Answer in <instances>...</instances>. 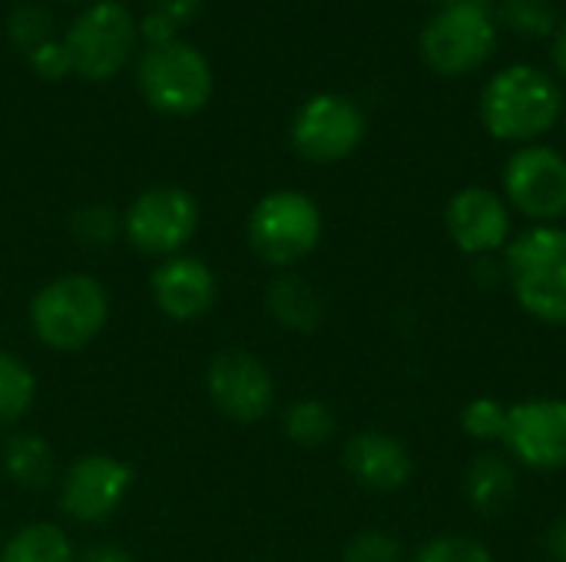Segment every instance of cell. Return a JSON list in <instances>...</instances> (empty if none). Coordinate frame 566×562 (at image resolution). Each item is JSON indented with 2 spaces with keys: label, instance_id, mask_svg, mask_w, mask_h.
Wrapping results in <instances>:
<instances>
[{
  "label": "cell",
  "instance_id": "8",
  "mask_svg": "<svg viewBox=\"0 0 566 562\" xmlns=\"http://www.w3.org/2000/svg\"><path fill=\"white\" fill-rule=\"evenodd\" d=\"M196 225H199V205L186 189L176 185L146 189L123 215L126 238L146 255L179 252L196 235Z\"/></svg>",
  "mask_w": 566,
  "mask_h": 562
},
{
  "label": "cell",
  "instance_id": "2",
  "mask_svg": "<svg viewBox=\"0 0 566 562\" xmlns=\"http://www.w3.org/2000/svg\"><path fill=\"white\" fill-rule=\"evenodd\" d=\"M560 89L557 83L527 63L501 70L481 96V119L494 139L504 142H531L544 136L560 116Z\"/></svg>",
  "mask_w": 566,
  "mask_h": 562
},
{
  "label": "cell",
  "instance_id": "27",
  "mask_svg": "<svg viewBox=\"0 0 566 562\" xmlns=\"http://www.w3.org/2000/svg\"><path fill=\"white\" fill-rule=\"evenodd\" d=\"M501 17L511 30L531 33V36H544L557 23V10L551 0H504Z\"/></svg>",
  "mask_w": 566,
  "mask_h": 562
},
{
  "label": "cell",
  "instance_id": "23",
  "mask_svg": "<svg viewBox=\"0 0 566 562\" xmlns=\"http://www.w3.org/2000/svg\"><path fill=\"white\" fill-rule=\"evenodd\" d=\"M70 229H73V238H76L83 248H109V245L116 242L123 222H119V215H116L113 205L96 202V205H83V209L73 215V225H70Z\"/></svg>",
  "mask_w": 566,
  "mask_h": 562
},
{
  "label": "cell",
  "instance_id": "15",
  "mask_svg": "<svg viewBox=\"0 0 566 562\" xmlns=\"http://www.w3.org/2000/svg\"><path fill=\"white\" fill-rule=\"evenodd\" d=\"M153 301L172 321H196L216 301V275L202 258L176 255L153 272Z\"/></svg>",
  "mask_w": 566,
  "mask_h": 562
},
{
  "label": "cell",
  "instance_id": "28",
  "mask_svg": "<svg viewBox=\"0 0 566 562\" xmlns=\"http://www.w3.org/2000/svg\"><path fill=\"white\" fill-rule=\"evenodd\" d=\"M342 562H405V550L391 533L365 530L348 540Z\"/></svg>",
  "mask_w": 566,
  "mask_h": 562
},
{
  "label": "cell",
  "instance_id": "24",
  "mask_svg": "<svg viewBox=\"0 0 566 562\" xmlns=\"http://www.w3.org/2000/svg\"><path fill=\"white\" fill-rule=\"evenodd\" d=\"M10 40L27 56L33 50H40L43 43H50L53 40V17H50V10L40 7V3H20L10 13Z\"/></svg>",
  "mask_w": 566,
  "mask_h": 562
},
{
  "label": "cell",
  "instance_id": "26",
  "mask_svg": "<svg viewBox=\"0 0 566 562\" xmlns=\"http://www.w3.org/2000/svg\"><path fill=\"white\" fill-rule=\"evenodd\" d=\"M411 562H494V553L481 540L448 533V537L428 540Z\"/></svg>",
  "mask_w": 566,
  "mask_h": 562
},
{
  "label": "cell",
  "instance_id": "36",
  "mask_svg": "<svg viewBox=\"0 0 566 562\" xmlns=\"http://www.w3.org/2000/svg\"><path fill=\"white\" fill-rule=\"evenodd\" d=\"M564 123H566V119H564Z\"/></svg>",
  "mask_w": 566,
  "mask_h": 562
},
{
  "label": "cell",
  "instance_id": "19",
  "mask_svg": "<svg viewBox=\"0 0 566 562\" xmlns=\"http://www.w3.org/2000/svg\"><path fill=\"white\" fill-rule=\"evenodd\" d=\"M3 467L23 490H46L56 470L50 444L36 434H13L3 444Z\"/></svg>",
  "mask_w": 566,
  "mask_h": 562
},
{
  "label": "cell",
  "instance_id": "30",
  "mask_svg": "<svg viewBox=\"0 0 566 562\" xmlns=\"http://www.w3.org/2000/svg\"><path fill=\"white\" fill-rule=\"evenodd\" d=\"M139 33L149 40V46H159V43L176 40V23L169 17H163L159 10H149L146 20H143V26H139Z\"/></svg>",
  "mask_w": 566,
  "mask_h": 562
},
{
  "label": "cell",
  "instance_id": "3",
  "mask_svg": "<svg viewBox=\"0 0 566 562\" xmlns=\"http://www.w3.org/2000/svg\"><path fill=\"white\" fill-rule=\"evenodd\" d=\"M109 318L106 288L90 275H63L43 285L30 301L33 335L53 351L86 348Z\"/></svg>",
  "mask_w": 566,
  "mask_h": 562
},
{
  "label": "cell",
  "instance_id": "6",
  "mask_svg": "<svg viewBox=\"0 0 566 562\" xmlns=\"http://www.w3.org/2000/svg\"><path fill=\"white\" fill-rule=\"evenodd\" d=\"M494 20L484 0L448 3L421 30V56L441 76H464L494 53Z\"/></svg>",
  "mask_w": 566,
  "mask_h": 562
},
{
  "label": "cell",
  "instance_id": "5",
  "mask_svg": "<svg viewBox=\"0 0 566 562\" xmlns=\"http://www.w3.org/2000/svg\"><path fill=\"white\" fill-rule=\"evenodd\" d=\"M136 76L146 103L166 116H189L202 109L212 96L209 60L182 40L149 46L139 60Z\"/></svg>",
  "mask_w": 566,
  "mask_h": 562
},
{
  "label": "cell",
  "instance_id": "31",
  "mask_svg": "<svg viewBox=\"0 0 566 562\" xmlns=\"http://www.w3.org/2000/svg\"><path fill=\"white\" fill-rule=\"evenodd\" d=\"M199 7H202V0H156L153 3V10H159L163 17H169L176 26L179 23H189L199 13Z\"/></svg>",
  "mask_w": 566,
  "mask_h": 562
},
{
  "label": "cell",
  "instance_id": "10",
  "mask_svg": "<svg viewBox=\"0 0 566 562\" xmlns=\"http://www.w3.org/2000/svg\"><path fill=\"white\" fill-rule=\"evenodd\" d=\"M504 189L521 215L541 225H554L566 215V159L547 146L517 149L507 159Z\"/></svg>",
  "mask_w": 566,
  "mask_h": 562
},
{
  "label": "cell",
  "instance_id": "14",
  "mask_svg": "<svg viewBox=\"0 0 566 562\" xmlns=\"http://www.w3.org/2000/svg\"><path fill=\"white\" fill-rule=\"evenodd\" d=\"M444 225L451 242L474 258H488L491 252L504 248L511 242V212L507 205L481 185L461 189L448 209H444Z\"/></svg>",
  "mask_w": 566,
  "mask_h": 562
},
{
  "label": "cell",
  "instance_id": "22",
  "mask_svg": "<svg viewBox=\"0 0 566 562\" xmlns=\"http://www.w3.org/2000/svg\"><path fill=\"white\" fill-rule=\"evenodd\" d=\"M36 381L23 361L0 351V424H17L33 407Z\"/></svg>",
  "mask_w": 566,
  "mask_h": 562
},
{
  "label": "cell",
  "instance_id": "35",
  "mask_svg": "<svg viewBox=\"0 0 566 562\" xmlns=\"http://www.w3.org/2000/svg\"><path fill=\"white\" fill-rule=\"evenodd\" d=\"M441 3H461V0H441Z\"/></svg>",
  "mask_w": 566,
  "mask_h": 562
},
{
  "label": "cell",
  "instance_id": "18",
  "mask_svg": "<svg viewBox=\"0 0 566 562\" xmlns=\"http://www.w3.org/2000/svg\"><path fill=\"white\" fill-rule=\"evenodd\" d=\"M265 308L282 328L298 331V335L315 331L322 325V315H325V301H322L318 288L312 282H305L302 275H292V272L272 278V285L265 291Z\"/></svg>",
  "mask_w": 566,
  "mask_h": 562
},
{
  "label": "cell",
  "instance_id": "33",
  "mask_svg": "<svg viewBox=\"0 0 566 562\" xmlns=\"http://www.w3.org/2000/svg\"><path fill=\"white\" fill-rule=\"evenodd\" d=\"M80 562H136L126 550H119V547H93V550H86V556Z\"/></svg>",
  "mask_w": 566,
  "mask_h": 562
},
{
  "label": "cell",
  "instance_id": "16",
  "mask_svg": "<svg viewBox=\"0 0 566 562\" xmlns=\"http://www.w3.org/2000/svg\"><path fill=\"white\" fill-rule=\"evenodd\" d=\"M345 470L355 484L378 494H391L411 480L415 460L398 437L381 431H361L345 444Z\"/></svg>",
  "mask_w": 566,
  "mask_h": 562
},
{
  "label": "cell",
  "instance_id": "29",
  "mask_svg": "<svg viewBox=\"0 0 566 562\" xmlns=\"http://www.w3.org/2000/svg\"><path fill=\"white\" fill-rule=\"evenodd\" d=\"M27 60H30V66H33L43 79H60V76H66V73L73 70L66 46H63V43H56V40L43 43V46H40V50H33Z\"/></svg>",
  "mask_w": 566,
  "mask_h": 562
},
{
  "label": "cell",
  "instance_id": "20",
  "mask_svg": "<svg viewBox=\"0 0 566 562\" xmlns=\"http://www.w3.org/2000/svg\"><path fill=\"white\" fill-rule=\"evenodd\" d=\"M0 562H76V556L63 530L53 523H30L3 547Z\"/></svg>",
  "mask_w": 566,
  "mask_h": 562
},
{
  "label": "cell",
  "instance_id": "13",
  "mask_svg": "<svg viewBox=\"0 0 566 562\" xmlns=\"http://www.w3.org/2000/svg\"><path fill=\"white\" fill-rule=\"evenodd\" d=\"M133 487V470L106 454H86L70 464L63 487H60V507L76 523H103L119 510Z\"/></svg>",
  "mask_w": 566,
  "mask_h": 562
},
{
  "label": "cell",
  "instance_id": "12",
  "mask_svg": "<svg viewBox=\"0 0 566 562\" xmlns=\"http://www.w3.org/2000/svg\"><path fill=\"white\" fill-rule=\"evenodd\" d=\"M206 391H209L212 404L239 424L262 421L275 401V384H272L269 368L242 348L219 351L209 361Z\"/></svg>",
  "mask_w": 566,
  "mask_h": 562
},
{
  "label": "cell",
  "instance_id": "32",
  "mask_svg": "<svg viewBox=\"0 0 566 562\" xmlns=\"http://www.w3.org/2000/svg\"><path fill=\"white\" fill-rule=\"evenodd\" d=\"M544 550H547V560L551 562H566V513L557 517L547 533H544Z\"/></svg>",
  "mask_w": 566,
  "mask_h": 562
},
{
  "label": "cell",
  "instance_id": "21",
  "mask_svg": "<svg viewBox=\"0 0 566 562\" xmlns=\"http://www.w3.org/2000/svg\"><path fill=\"white\" fill-rule=\"evenodd\" d=\"M282 427H285V437L295 441L298 447H322L335 437V414L325 401L305 397L285 411Z\"/></svg>",
  "mask_w": 566,
  "mask_h": 562
},
{
  "label": "cell",
  "instance_id": "11",
  "mask_svg": "<svg viewBox=\"0 0 566 562\" xmlns=\"http://www.w3.org/2000/svg\"><path fill=\"white\" fill-rule=\"evenodd\" d=\"M365 136V113L338 93L312 96L292 123V142L308 162H338L358 149Z\"/></svg>",
  "mask_w": 566,
  "mask_h": 562
},
{
  "label": "cell",
  "instance_id": "25",
  "mask_svg": "<svg viewBox=\"0 0 566 562\" xmlns=\"http://www.w3.org/2000/svg\"><path fill=\"white\" fill-rule=\"evenodd\" d=\"M461 427L468 437L481 441V444H494L504 441V427H507V407L494 397H474L464 411H461Z\"/></svg>",
  "mask_w": 566,
  "mask_h": 562
},
{
  "label": "cell",
  "instance_id": "9",
  "mask_svg": "<svg viewBox=\"0 0 566 562\" xmlns=\"http://www.w3.org/2000/svg\"><path fill=\"white\" fill-rule=\"evenodd\" d=\"M527 470H564L566 467V401L527 397L507 407V427L501 441Z\"/></svg>",
  "mask_w": 566,
  "mask_h": 562
},
{
  "label": "cell",
  "instance_id": "34",
  "mask_svg": "<svg viewBox=\"0 0 566 562\" xmlns=\"http://www.w3.org/2000/svg\"><path fill=\"white\" fill-rule=\"evenodd\" d=\"M554 60H557V66L564 70V76H566V23L560 26V33H557V43H554Z\"/></svg>",
  "mask_w": 566,
  "mask_h": 562
},
{
  "label": "cell",
  "instance_id": "17",
  "mask_svg": "<svg viewBox=\"0 0 566 562\" xmlns=\"http://www.w3.org/2000/svg\"><path fill=\"white\" fill-rule=\"evenodd\" d=\"M464 497L481 517H501L517 497V470L504 454H478L464 474Z\"/></svg>",
  "mask_w": 566,
  "mask_h": 562
},
{
  "label": "cell",
  "instance_id": "7",
  "mask_svg": "<svg viewBox=\"0 0 566 562\" xmlns=\"http://www.w3.org/2000/svg\"><path fill=\"white\" fill-rule=\"evenodd\" d=\"M136 36L139 26L133 23V13L116 0H103L70 23L63 46L80 76L109 79L129 63Z\"/></svg>",
  "mask_w": 566,
  "mask_h": 562
},
{
  "label": "cell",
  "instance_id": "1",
  "mask_svg": "<svg viewBox=\"0 0 566 562\" xmlns=\"http://www.w3.org/2000/svg\"><path fill=\"white\" fill-rule=\"evenodd\" d=\"M504 278L531 318L566 325V229L537 225L507 242Z\"/></svg>",
  "mask_w": 566,
  "mask_h": 562
},
{
  "label": "cell",
  "instance_id": "4",
  "mask_svg": "<svg viewBox=\"0 0 566 562\" xmlns=\"http://www.w3.org/2000/svg\"><path fill=\"white\" fill-rule=\"evenodd\" d=\"M322 238L318 205L295 189L269 192L249 215V242L265 265L289 268L315 252Z\"/></svg>",
  "mask_w": 566,
  "mask_h": 562
}]
</instances>
